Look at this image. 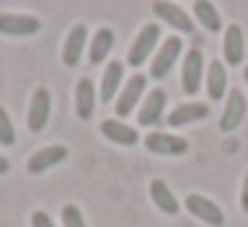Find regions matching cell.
I'll return each instance as SVG.
<instances>
[{"label":"cell","mask_w":248,"mask_h":227,"mask_svg":"<svg viewBox=\"0 0 248 227\" xmlns=\"http://www.w3.org/2000/svg\"><path fill=\"white\" fill-rule=\"evenodd\" d=\"M157 43H160V27H157L155 22L144 24V27L139 30V35L134 38L131 49H128V65L131 67H141L147 59H150V54L155 51Z\"/></svg>","instance_id":"6da1fadb"},{"label":"cell","mask_w":248,"mask_h":227,"mask_svg":"<svg viewBox=\"0 0 248 227\" xmlns=\"http://www.w3.org/2000/svg\"><path fill=\"white\" fill-rule=\"evenodd\" d=\"M40 27L43 22L30 14H0V35H8V38H30V35H38Z\"/></svg>","instance_id":"7a4b0ae2"},{"label":"cell","mask_w":248,"mask_h":227,"mask_svg":"<svg viewBox=\"0 0 248 227\" xmlns=\"http://www.w3.org/2000/svg\"><path fill=\"white\" fill-rule=\"evenodd\" d=\"M144 88H147V75L136 72V75L128 78V83H125L118 94V104H115L118 118H128V115L139 107V99H141V94H144Z\"/></svg>","instance_id":"3957f363"},{"label":"cell","mask_w":248,"mask_h":227,"mask_svg":"<svg viewBox=\"0 0 248 227\" xmlns=\"http://www.w3.org/2000/svg\"><path fill=\"white\" fill-rule=\"evenodd\" d=\"M184 206H187L189 214L198 216V219H203L205 225H211V227H221V225H224V211H221L211 198H205V195L189 193L187 198H184Z\"/></svg>","instance_id":"277c9868"},{"label":"cell","mask_w":248,"mask_h":227,"mask_svg":"<svg viewBox=\"0 0 248 227\" xmlns=\"http://www.w3.org/2000/svg\"><path fill=\"white\" fill-rule=\"evenodd\" d=\"M179 54H182V40H179L176 35L166 38V40L160 43V49H157L155 59H152L150 75L155 78V81H163V78L171 72V67H173V62L179 59Z\"/></svg>","instance_id":"5b68a950"},{"label":"cell","mask_w":248,"mask_h":227,"mask_svg":"<svg viewBox=\"0 0 248 227\" xmlns=\"http://www.w3.org/2000/svg\"><path fill=\"white\" fill-rule=\"evenodd\" d=\"M200 83H203V51L200 49H189L184 54L182 62V88L184 94L195 97L200 91Z\"/></svg>","instance_id":"8992f818"},{"label":"cell","mask_w":248,"mask_h":227,"mask_svg":"<svg viewBox=\"0 0 248 227\" xmlns=\"http://www.w3.org/2000/svg\"><path fill=\"white\" fill-rule=\"evenodd\" d=\"M48 118H51V91L48 88H35L27 110V129L32 134H38V131L46 129Z\"/></svg>","instance_id":"52a82bcc"},{"label":"cell","mask_w":248,"mask_h":227,"mask_svg":"<svg viewBox=\"0 0 248 227\" xmlns=\"http://www.w3.org/2000/svg\"><path fill=\"white\" fill-rule=\"evenodd\" d=\"M152 11H155V16L160 19V22H166L168 27H173L176 32H182V35H189L195 30L192 19H189L179 6L168 3V0H155V3H152Z\"/></svg>","instance_id":"ba28073f"},{"label":"cell","mask_w":248,"mask_h":227,"mask_svg":"<svg viewBox=\"0 0 248 227\" xmlns=\"http://www.w3.org/2000/svg\"><path fill=\"white\" fill-rule=\"evenodd\" d=\"M144 147L155 155H184L189 150V142L176 134H163V131H152L144 139Z\"/></svg>","instance_id":"9c48e42d"},{"label":"cell","mask_w":248,"mask_h":227,"mask_svg":"<svg viewBox=\"0 0 248 227\" xmlns=\"http://www.w3.org/2000/svg\"><path fill=\"white\" fill-rule=\"evenodd\" d=\"M67 155H70V150H67L64 145L43 147V150H38V152H32V155H30L27 171L38 177V174H43V171H48V168H54V166H59V163H64Z\"/></svg>","instance_id":"30bf717a"},{"label":"cell","mask_w":248,"mask_h":227,"mask_svg":"<svg viewBox=\"0 0 248 227\" xmlns=\"http://www.w3.org/2000/svg\"><path fill=\"white\" fill-rule=\"evenodd\" d=\"M86 43H88V27L86 24H75L67 35L64 46H62V62L67 67H78L83 59V51H86Z\"/></svg>","instance_id":"8fae6325"},{"label":"cell","mask_w":248,"mask_h":227,"mask_svg":"<svg viewBox=\"0 0 248 227\" xmlns=\"http://www.w3.org/2000/svg\"><path fill=\"white\" fill-rule=\"evenodd\" d=\"M246 97H243L240 88H232L230 94H227V104H224V113H221L219 118V129L221 131H235L237 126L243 123V118H246Z\"/></svg>","instance_id":"7c38bea8"},{"label":"cell","mask_w":248,"mask_h":227,"mask_svg":"<svg viewBox=\"0 0 248 227\" xmlns=\"http://www.w3.org/2000/svg\"><path fill=\"white\" fill-rule=\"evenodd\" d=\"M221 51H224V62L232 67L243 65V56H246V35H243L240 24H230L224 30V43H221Z\"/></svg>","instance_id":"4fadbf2b"},{"label":"cell","mask_w":248,"mask_h":227,"mask_svg":"<svg viewBox=\"0 0 248 227\" xmlns=\"http://www.w3.org/2000/svg\"><path fill=\"white\" fill-rule=\"evenodd\" d=\"M123 72H125L123 62H109V65L104 67L102 88H99V99H102L104 104H109L120 94V86H123Z\"/></svg>","instance_id":"5bb4252c"},{"label":"cell","mask_w":248,"mask_h":227,"mask_svg":"<svg viewBox=\"0 0 248 227\" xmlns=\"http://www.w3.org/2000/svg\"><path fill=\"white\" fill-rule=\"evenodd\" d=\"M99 131H102L104 139L115 142V145H123V147H131V145H136V142H139V134H136V129H131L128 123H123V120H118V118L102 120Z\"/></svg>","instance_id":"9a60e30c"},{"label":"cell","mask_w":248,"mask_h":227,"mask_svg":"<svg viewBox=\"0 0 248 227\" xmlns=\"http://www.w3.org/2000/svg\"><path fill=\"white\" fill-rule=\"evenodd\" d=\"M211 107L208 104H200V102H187V104H179L171 115H168V126L171 129H179V126H187V123H198V120L208 118Z\"/></svg>","instance_id":"2e32d148"},{"label":"cell","mask_w":248,"mask_h":227,"mask_svg":"<svg viewBox=\"0 0 248 227\" xmlns=\"http://www.w3.org/2000/svg\"><path fill=\"white\" fill-rule=\"evenodd\" d=\"M166 102H168V94L163 91V88L150 91V94H147V99H144V104L139 107V123L141 126H155L157 120H160V115H163Z\"/></svg>","instance_id":"e0dca14e"},{"label":"cell","mask_w":248,"mask_h":227,"mask_svg":"<svg viewBox=\"0 0 248 227\" xmlns=\"http://www.w3.org/2000/svg\"><path fill=\"white\" fill-rule=\"evenodd\" d=\"M93 107H96V88L88 78H80L75 86V113L80 120H88L93 115Z\"/></svg>","instance_id":"ac0fdd59"},{"label":"cell","mask_w":248,"mask_h":227,"mask_svg":"<svg viewBox=\"0 0 248 227\" xmlns=\"http://www.w3.org/2000/svg\"><path fill=\"white\" fill-rule=\"evenodd\" d=\"M150 198H152V203L160 209V214H168V216H176L179 214L176 195L168 190V184L163 182V179H152V182H150Z\"/></svg>","instance_id":"d6986e66"},{"label":"cell","mask_w":248,"mask_h":227,"mask_svg":"<svg viewBox=\"0 0 248 227\" xmlns=\"http://www.w3.org/2000/svg\"><path fill=\"white\" fill-rule=\"evenodd\" d=\"M112 46H115V32L109 27H99L93 32L91 43H88V59H91V65H102L109 56Z\"/></svg>","instance_id":"ffe728a7"},{"label":"cell","mask_w":248,"mask_h":227,"mask_svg":"<svg viewBox=\"0 0 248 227\" xmlns=\"http://www.w3.org/2000/svg\"><path fill=\"white\" fill-rule=\"evenodd\" d=\"M205 88H208V99L219 102L224 99V88H227V70L221 62H211L208 72H205Z\"/></svg>","instance_id":"44dd1931"},{"label":"cell","mask_w":248,"mask_h":227,"mask_svg":"<svg viewBox=\"0 0 248 227\" xmlns=\"http://www.w3.org/2000/svg\"><path fill=\"white\" fill-rule=\"evenodd\" d=\"M192 14H195V22H200L208 32H221V16L211 0H195Z\"/></svg>","instance_id":"7402d4cb"},{"label":"cell","mask_w":248,"mask_h":227,"mask_svg":"<svg viewBox=\"0 0 248 227\" xmlns=\"http://www.w3.org/2000/svg\"><path fill=\"white\" fill-rule=\"evenodd\" d=\"M16 142V129L11 123V115L6 113V107H0V145L11 147Z\"/></svg>","instance_id":"603a6c76"},{"label":"cell","mask_w":248,"mask_h":227,"mask_svg":"<svg viewBox=\"0 0 248 227\" xmlns=\"http://www.w3.org/2000/svg\"><path fill=\"white\" fill-rule=\"evenodd\" d=\"M62 225L64 227H86V219H83L80 209L75 203H64L62 206Z\"/></svg>","instance_id":"cb8c5ba5"},{"label":"cell","mask_w":248,"mask_h":227,"mask_svg":"<svg viewBox=\"0 0 248 227\" xmlns=\"http://www.w3.org/2000/svg\"><path fill=\"white\" fill-rule=\"evenodd\" d=\"M32 227H54V219H51L46 211H32Z\"/></svg>","instance_id":"d4e9b609"},{"label":"cell","mask_w":248,"mask_h":227,"mask_svg":"<svg viewBox=\"0 0 248 227\" xmlns=\"http://www.w3.org/2000/svg\"><path fill=\"white\" fill-rule=\"evenodd\" d=\"M240 209L248 214V174H246V179H243V190H240Z\"/></svg>","instance_id":"484cf974"},{"label":"cell","mask_w":248,"mask_h":227,"mask_svg":"<svg viewBox=\"0 0 248 227\" xmlns=\"http://www.w3.org/2000/svg\"><path fill=\"white\" fill-rule=\"evenodd\" d=\"M8 168H11V163H8L6 158L0 155V177H3V174H8Z\"/></svg>","instance_id":"4316f807"},{"label":"cell","mask_w":248,"mask_h":227,"mask_svg":"<svg viewBox=\"0 0 248 227\" xmlns=\"http://www.w3.org/2000/svg\"><path fill=\"white\" fill-rule=\"evenodd\" d=\"M246 83H248V67H246Z\"/></svg>","instance_id":"83f0119b"}]
</instances>
